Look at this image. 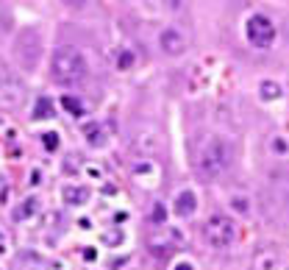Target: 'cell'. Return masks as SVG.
Instances as JSON below:
<instances>
[{
	"instance_id": "5bb4252c",
	"label": "cell",
	"mask_w": 289,
	"mask_h": 270,
	"mask_svg": "<svg viewBox=\"0 0 289 270\" xmlns=\"http://www.w3.org/2000/svg\"><path fill=\"white\" fill-rule=\"evenodd\" d=\"M42 142H45V148H48V150H56V148H59V134H53V131L45 134Z\"/></svg>"
},
{
	"instance_id": "277c9868",
	"label": "cell",
	"mask_w": 289,
	"mask_h": 270,
	"mask_svg": "<svg viewBox=\"0 0 289 270\" xmlns=\"http://www.w3.org/2000/svg\"><path fill=\"white\" fill-rule=\"evenodd\" d=\"M245 36L253 48L259 50H270L275 42V23H272L267 14H253L245 23Z\"/></svg>"
},
{
	"instance_id": "ac0fdd59",
	"label": "cell",
	"mask_w": 289,
	"mask_h": 270,
	"mask_svg": "<svg viewBox=\"0 0 289 270\" xmlns=\"http://www.w3.org/2000/svg\"><path fill=\"white\" fill-rule=\"evenodd\" d=\"M133 64V56L131 53H120V70H128Z\"/></svg>"
},
{
	"instance_id": "44dd1931",
	"label": "cell",
	"mask_w": 289,
	"mask_h": 270,
	"mask_svg": "<svg viewBox=\"0 0 289 270\" xmlns=\"http://www.w3.org/2000/svg\"><path fill=\"white\" fill-rule=\"evenodd\" d=\"M6 251V240H3V237H0V253Z\"/></svg>"
},
{
	"instance_id": "7c38bea8",
	"label": "cell",
	"mask_w": 289,
	"mask_h": 270,
	"mask_svg": "<svg viewBox=\"0 0 289 270\" xmlns=\"http://www.w3.org/2000/svg\"><path fill=\"white\" fill-rule=\"evenodd\" d=\"M34 212H36V201L28 198V201H23V204L14 209V220H25V217H31Z\"/></svg>"
},
{
	"instance_id": "9a60e30c",
	"label": "cell",
	"mask_w": 289,
	"mask_h": 270,
	"mask_svg": "<svg viewBox=\"0 0 289 270\" xmlns=\"http://www.w3.org/2000/svg\"><path fill=\"white\" fill-rule=\"evenodd\" d=\"M187 3H189V0H167V9H173V12H184Z\"/></svg>"
},
{
	"instance_id": "30bf717a",
	"label": "cell",
	"mask_w": 289,
	"mask_h": 270,
	"mask_svg": "<svg viewBox=\"0 0 289 270\" xmlns=\"http://www.w3.org/2000/svg\"><path fill=\"white\" fill-rule=\"evenodd\" d=\"M281 84H275V81H261V86H259V95H261V101H278L281 98Z\"/></svg>"
},
{
	"instance_id": "6da1fadb",
	"label": "cell",
	"mask_w": 289,
	"mask_h": 270,
	"mask_svg": "<svg viewBox=\"0 0 289 270\" xmlns=\"http://www.w3.org/2000/svg\"><path fill=\"white\" fill-rule=\"evenodd\" d=\"M231 164V148L223 137H209L198 150V162H195V170L203 181H214L228 170Z\"/></svg>"
},
{
	"instance_id": "5b68a950",
	"label": "cell",
	"mask_w": 289,
	"mask_h": 270,
	"mask_svg": "<svg viewBox=\"0 0 289 270\" xmlns=\"http://www.w3.org/2000/svg\"><path fill=\"white\" fill-rule=\"evenodd\" d=\"M159 48L164 50L167 56H181L184 50H187V36L181 34L178 28H164L162 34H159Z\"/></svg>"
},
{
	"instance_id": "3957f363",
	"label": "cell",
	"mask_w": 289,
	"mask_h": 270,
	"mask_svg": "<svg viewBox=\"0 0 289 270\" xmlns=\"http://www.w3.org/2000/svg\"><path fill=\"white\" fill-rule=\"evenodd\" d=\"M203 237L211 248H228L236 240V223L228 215H211L203 226Z\"/></svg>"
},
{
	"instance_id": "7a4b0ae2",
	"label": "cell",
	"mask_w": 289,
	"mask_h": 270,
	"mask_svg": "<svg viewBox=\"0 0 289 270\" xmlns=\"http://www.w3.org/2000/svg\"><path fill=\"white\" fill-rule=\"evenodd\" d=\"M86 59L78 48H70V45H61L53 50V59H50V75H53L56 84H78L86 78Z\"/></svg>"
},
{
	"instance_id": "ffe728a7",
	"label": "cell",
	"mask_w": 289,
	"mask_h": 270,
	"mask_svg": "<svg viewBox=\"0 0 289 270\" xmlns=\"http://www.w3.org/2000/svg\"><path fill=\"white\" fill-rule=\"evenodd\" d=\"M175 270H192V264H189V262H181V264H178V267H175Z\"/></svg>"
},
{
	"instance_id": "2e32d148",
	"label": "cell",
	"mask_w": 289,
	"mask_h": 270,
	"mask_svg": "<svg viewBox=\"0 0 289 270\" xmlns=\"http://www.w3.org/2000/svg\"><path fill=\"white\" fill-rule=\"evenodd\" d=\"M153 223H156V226H164V206L162 204L153 209Z\"/></svg>"
},
{
	"instance_id": "52a82bcc",
	"label": "cell",
	"mask_w": 289,
	"mask_h": 270,
	"mask_svg": "<svg viewBox=\"0 0 289 270\" xmlns=\"http://www.w3.org/2000/svg\"><path fill=\"white\" fill-rule=\"evenodd\" d=\"M173 209H175V215H178V217H189V215H195V209H198V195H195L192 190H181L178 195H175Z\"/></svg>"
},
{
	"instance_id": "8992f818",
	"label": "cell",
	"mask_w": 289,
	"mask_h": 270,
	"mask_svg": "<svg viewBox=\"0 0 289 270\" xmlns=\"http://www.w3.org/2000/svg\"><path fill=\"white\" fill-rule=\"evenodd\" d=\"M20 98H23V84L17 78H12V75L0 78V106L14 109L20 103Z\"/></svg>"
},
{
	"instance_id": "4fadbf2b",
	"label": "cell",
	"mask_w": 289,
	"mask_h": 270,
	"mask_svg": "<svg viewBox=\"0 0 289 270\" xmlns=\"http://www.w3.org/2000/svg\"><path fill=\"white\" fill-rule=\"evenodd\" d=\"M61 106H64V112H70L72 117H81V114H84V106H81V101H78V98L64 95V98H61Z\"/></svg>"
},
{
	"instance_id": "ba28073f",
	"label": "cell",
	"mask_w": 289,
	"mask_h": 270,
	"mask_svg": "<svg viewBox=\"0 0 289 270\" xmlns=\"http://www.w3.org/2000/svg\"><path fill=\"white\" fill-rule=\"evenodd\" d=\"M61 198L70 206H84L86 201H89V190H86V187H64V190H61Z\"/></svg>"
},
{
	"instance_id": "9c48e42d",
	"label": "cell",
	"mask_w": 289,
	"mask_h": 270,
	"mask_svg": "<svg viewBox=\"0 0 289 270\" xmlns=\"http://www.w3.org/2000/svg\"><path fill=\"white\" fill-rule=\"evenodd\" d=\"M84 137H86V142L95 145V148H100V145L106 142V134H103L100 123H86V126H84Z\"/></svg>"
},
{
	"instance_id": "e0dca14e",
	"label": "cell",
	"mask_w": 289,
	"mask_h": 270,
	"mask_svg": "<svg viewBox=\"0 0 289 270\" xmlns=\"http://www.w3.org/2000/svg\"><path fill=\"white\" fill-rule=\"evenodd\" d=\"M103 240H106V242H108V245H117V242H120V240H122V234H120V231H108V234H106V237H103Z\"/></svg>"
},
{
	"instance_id": "d6986e66",
	"label": "cell",
	"mask_w": 289,
	"mask_h": 270,
	"mask_svg": "<svg viewBox=\"0 0 289 270\" xmlns=\"http://www.w3.org/2000/svg\"><path fill=\"white\" fill-rule=\"evenodd\" d=\"M272 148H275L278 153H286V150H289V145H286V142H281V139H275V142H272Z\"/></svg>"
},
{
	"instance_id": "8fae6325",
	"label": "cell",
	"mask_w": 289,
	"mask_h": 270,
	"mask_svg": "<svg viewBox=\"0 0 289 270\" xmlns=\"http://www.w3.org/2000/svg\"><path fill=\"white\" fill-rule=\"evenodd\" d=\"M34 117L36 120H48V117H53V103L48 101V98H39L34 106Z\"/></svg>"
}]
</instances>
